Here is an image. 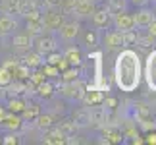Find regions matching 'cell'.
Wrapping results in <instances>:
<instances>
[{"label":"cell","mask_w":156,"mask_h":145,"mask_svg":"<svg viewBox=\"0 0 156 145\" xmlns=\"http://www.w3.org/2000/svg\"><path fill=\"white\" fill-rule=\"evenodd\" d=\"M91 21L97 29H104L112 21V14L106 8H94V12L91 14Z\"/></svg>","instance_id":"cell-10"},{"label":"cell","mask_w":156,"mask_h":145,"mask_svg":"<svg viewBox=\"0 0 156 145\" xmlns=\"http://www.w3.org/2000/svg\"><path fill=\"white\" fill-rule=\"evenodd\" d=\"M0 126H4L6 130H10V132H17L23 126V120H21V116H17L16 112H6V116L0 120Z\"/></svg>","instance_id":"cell-16"},{"label":"cell","mask_w":156,"mask_h":145,"mask_svg":"<svg viewBox=\"0 0 156 145\" xmlns=\"http://www.w3.org/2000/svg\"><path fill=\"white\" fill-rule=\"evenodd\" d=\"M112 21H114V25H116L118 31H129V29H135L133 14H129L127 10H122V12H118V14H114Z\"/></svg>","instance_id":"cell-5"},{"label":"cell","mask_w":156,"mask_h":145,"mask_svg":"<svg viewBox=\"0 0 156 145\" xmlns=\"http://www.w3.org/2000/svg\"><path fill=\"white\" fill-rule=\"evenodd\" d=\"M60 80H62V83L79 80V66H69V68H66L64 72H60Z\"/></svg>","instance_id":"cell-28"},{"label":"cell","mask_w":156,"mask_h":145,"mask_svg":"<svg viewBox=\"0 0 156 145\" xmlns=\"http://www.w3.org/2000/svg\"><path fill=\"white\" fill-rule=\"evenodd\" d=\"M43 141L46 145H64L66 143V137L58 132V128H48V130H44L43 132Z\"/></svg>","instance_id":"cell-17"},{"label":"cell","mask_w":156,"mask_h":145,"mask_svg":"<svg viewBox=\"0 0 156 145\" xmlns=\"http://www.w3.org/2000/svg\"><path fill=\"white\" fill-rule=\"evenodd\" d=\"M6 112H8V110H6V108H4V106H0V120H2V118L6 116Z\"/></svg>","instance_id":"cell-45"},{"label":"cell","mask_w":156,"mask_h":145,"mask_svg":"<svg viewBox=\"0 0 156 145\" xmlns=\"http://www.w3.org/2000/svg\"><path fill=\"white\" fill-rule=\"evenodd\" d=\"M102 105H104V108H106V110H116V108H118V99H116V97H106L104 95V101H102Z\"/></svg>","instance_id":"cell-37"},{"label":"cell","mask_w":156,"mask_h":145,"mask_svg":"<svg viewBox=\"0 0 156 145\" xmlns=\"http://www.w3.org/2000/svg\"><path fill=\"white\" fill-rule=\"evenodd\" d=\"M114 77L116 85L125 93H131L139 87L141 81V62L135 50L125 48L118 54L116 58V68H114Z\"/></svg>","instance_id":"cell-1"},{"label":"cell","mask_w":156,"mask_h":145,"mask_svg":"<svg viewBox=\"0 0 156 145\" xmlns=\"http://www.w3.org/2000/svg\"><path fill=\"white\" fill-rule=\"evenodd\" d=\"M100 43H102L108 50H116V48H122L123 43H122V31L114 29V31H108L104 37H100Z\"/></svg>","instance_id":"cell-11"},{"label":"cell","mask_w":156,"mask_h":145,"mask_svg":"<svg viewBox=\"0 0 156 145\" xmlns=\"http://www.w3.org/2000/svg\"><path fill=\"white\" fill-rule=\"evenodd\" d=\"M131 4L137 6V8H141V6H147L148 4V0H131Z\"/></svg>","instance_id":"cell-44"},{"label":"cell","mask_w":156,"mask_h":145,"mask_svg":"<svg viewBox=\"0 0 156 145\" xmlns=\"http://www.w3.org/2000/svg\"><path fill=\"white\" fill-rule=\"evenodd\" d=\"M33 48L39 54L46 56V54L58 50V41H56V37H52V35L41 33V35H37V37H33Z\"/></svg>","instance_id":"cell-4"},{"label":"cell","mask_w":156,"mask_h":145,"mask_svg":"<svg viewBox=\"0 0 156 145\" xmlns=\"http://www.w3.org/2000/svg\"><path fill=\"white\" fill-rule=\"evenodd\" d=\"M83 101H85L87 106H91V105H102L104 91H100V89H87L85 95H83Z\"/></svg>","instance_id":"cell-21"},{"label":"cell","mask_w":156,"mask_h":145,"mask_svg":"<svg viewBox=\"0 0 156 145\" xmlns=\"http://www.w3.org/2000/svg\"><path fill=\"white\" fill-rule=\"evenodd\" d=\"M77 2H79V0H60V12H62L64 16L73 14V8H75Z\"/></svg>","instance_id":"cell-33"},{"label":"cell","mask_w":156,"mask_h":145,"mask_svg":"<svg viewBox=\"0 0 156 145\" xmlns=\"http://www.w3.org/2000/svg\"><path fill=\"white\" fill-rule=\"evenodd\" d=\"M94 8H97V4L91 2V0H79L73 8V14H77L79 17H91Z\"/></svg>","instance_id":"cell-19"},{"label":"cell","mask_w":156,"mask_h":145,"mask_svg":"<svg viewBox=\"0 0 156 145\" xmlns=\"http://www.w3.org/2000/svg\"><path fill=\"white\" fill-rule=\"evenodd\" d=\"M0 143H2V137H0Z\"/></svg>","instance_id":"cell-48"},{"label":"cell","mask_w":156,"mask_h":145,"mask_svg":"<svg viewBox=\"0 0 156 145\" xmlns=\"http://www.w3.org/2000/svg\"><path fill=\"white\" fill-rule=\"evenodd\" d=\"M43 31H44V27H43V23H41V20H37V21H27V25H25V33L27 35L37 37V35H41Z\"/></svg>","instance_id":"cell-29"},{"label":"cell","mask_w":156,"mask_h":145,"mask_svg":"<svg viewBox=\"0 0 156 145\" xmlns=\"http://www.w3.org/2000/svg\"><path fill=\"white\" fill-rule=\"evenodd\" d=\"M43 74L46 76V77H50V80H56V77H60V70L56 68L54 64H48V62H43Z\"/></svg>","instance_id":"cell-32"},{"label":"cell","mask_w":156,"mask_h":145,"mask_svg":"<svg viewBox=\"0 0 156 145\" xmlns=\"http://www.w3.org/2000/svg\"><path fill=\"white\" fill-rule=\"evenodd\" d=\"M71 122H73L77 128H89L91 126V112H89V106H79L71 112Z\"/></svg>","instance_id":"cell-8"},{"label":"cell","mask_w":156,"mask_h":145,"mask_svg":"<svg viewBox=\"0 0 156 145\" xmlns=\"http://www.w3.org/2000/svg\"><path fill=\"white\" fill-rule=\"evenodd\" d=\"M25 106H27V101L23 99V97H10V99H8V108H6V110L21 114V110Z\"/></svg>","instance_id":"cell-24"},{"label":"cell","mask_w":156,"mask_h":145,"mask_svg":"<svg viewBox=\"0 0 156 145\" xmlns=\"http://www.w3.org/2000/svg\"><path fill=\"white\" fill-rule=\"evenodd\" d=\"M56 128H58V132H60L64 137H73V136H77V132H79V128H77V126L71 122V120H62V122H60Z\"/></svg>","instance_id":"cell-22"},{"label":"cell","mask_w":156,"mask_h":145,"mask_svg":"<svg viewBox=\"0 0 156 145\" xmlns=\"http://www.w3.org/2000/svg\"><path fill=\"white\" fill-rule=\"evenodd\" d=\"M16 29H17V21L14 20V16H10V14H0V37L14 35Z\"/></svg>","instance_id":"cell-12"},{"label":"cell","mask_w":156,"mask_h":145,"mask_svg":"<svg viewBox=\"0 0 156 145\" xmlns=\"http://www.w3.org/2000/svg\"><path fill=\"white\" fill-rule=\"evenodd\" d=\"M35 95L41 97V99H44V101H50L54 95H56V87H54V83L48 81V80H44L43 83H39L37 89H35Z\"/></svg>","instance_id":"cell-18"},{"label":"cell","mask_w":156,"mask_h":145,"mask_svg":"<svg viewBox=\"0 0 156 145\" xmlns=\"http://www.w3.org/2000/svg\"><path fill=\"white\" fill-rule=\"evenodd\" d=\"M39 114H41V106L39 105H27L21 110V120L23 122H35V118H37Z\"/></svg>","instance_id":"cell-25"},{"label":"cell","mask_w":156,"mask_h":145,"mask_svg":"<svg viewBox=\"0 0 156 145\" xmlns=\"http://www.w3.org/2000/svg\"><path fill=\"white\" fill-rule=\"evenodd\" d=\"M104 8L110 12V14H118V12L125 10V0H106V6Z\"/></svg>","instance_id":"cell-31"},{"label":"cell","mask_w":156,"mask_h":145,"mask_svg":"<svg viewBox=\"0 0 156 145\" xmlns=\"http://www.w3.org/2000/svg\"><path fill=\"white\" fill-rule=\"evenodd\" d=\"M10 81H12V74H10V70H6L4 66L0 64V87L10 85Z\"/></svg>","instance_id":"cell-36"},{"label":"cell","mask_w":156,"mask_h":145,"mask_svg":"<svg viewBox=\"0 0 156 145\" xmlns=\"http://www.w3.org/2000/svg\"><path fill=\"white\" fill-rule=\"evenodd\" d=\"M145 77H147V83H148V87H151L152 91H156V48H154V50L151 48V54L147 56Z\"/></svg>","instance_id":"cell-6"},{"label":"cell","mask_w":156,"mask_h":145,"mask_svg":"<svg viewBox=\"0 0 156 145\" xmlns=\"http://www.w3.org/2000/svg\"><path fill=\"white\" fill-rule=\"evenodd\" d=\"M21 139H20V136L16 134V132H10L8 136H4L2 137V143H6V145H16V143H20Z\"/></svg>","instance_id":"cell-39"},{"label":"cell","mask_w":156,"mask_h":145,"mask_svg":"<svg viewBox=\"0 0 156 145\" xmlns=\"http://www.w3.org/2000/svg\"><path fill=\"white\" fill-rule=\"evenodd\" d=\"M12 74V80H20V81H25V80H29V74H31V68H27L25 64L20 60V64L16 66L14 70L10 72Z\"/></svg>","instance_id":"cell-23"},{"label":"cell","mask_w":156,"mask_h":145,"mask_svg":"<svg viewBox=\"0 0 156 145\" xmlns=\"http://www.w3.org/2000/svg\"><path fill=\"white\" fill-rule=\"evenodd\" d=\"M87 87L81 80H75V81H68V83H62L58 87V93L64 97L66 101H83V95H85Z\"/></svg>","instance_id":"cell-2"},{"label":"cell","mask_w":156,"mask_h":145,"mask_svg":"<svg viewBox=\"0 0 156 145\" xmlns=\"http://www.w3.org/2000/svg\"><path fill=\"white\" fill-rule=\"evenodd\" d=\"M135 45L139 48H147V50H151L154 46V37L151 33H137V39H135Z\"/></svg>","instance_id":"cell-26"},{"label":"cell","mask_w":156,"mask_h":145,"mask_svg":"<svg viewBox=\"0 0 156 145\" xmlns=\"http://www.w3.org/2000/svg\"><path fill=\"white\" fill-rule=\"evenodd\" d=\"M89 112H91V126H102L106 122L108 110L104 108V105H91Z\"/></svg>","instance_id":"cell-15"},{"label":"cell","mask_w":156,"mask_h":145,"mask_svg":"<svg viewBox=\"0 0 156 145\" xmlns=\"http://www.w3.org/2000/svg\"><path fill=\"white\" fill-rule=\"evenodd\" d=\"M135 39H137V31H135V29H129V31H122V43H123V46H131V45H135Z\"/></svg>","instance_id":"cell-34"},{"label":"cell","mask_w":156,"mask_h":145,"mask_svg":"<svg viewBox=\"0 0 156 145\" xmlns=\"http://www.w3.org/2000/svg\"><path fill=\"white\" fill-rule=\"evenodd\" d=\"M64 21H66V16L58 8H46V12H43V16H41V23H43L46 31H58V27Z\"/></svg>","instance_id":"cell-3"},{"label":"cell","mask_w":156,"mask_h":145,"mask_svg":"<svg viewBox=\"0 0 156 145\" xmlns=\"http://www.w3.org/2000/svg\"><path fill=\"white\" fill-rule=\"evenodd\" d=\"M52 108L56 112H64V102H52Z\"/></svg>","instance_id":"cell-43"},{"label":"cell","mask_w":156,"mask_h":145,"mask_svg":"<svg viewBox=\"0 0 156 145\" xmlns=\"http://www.w3.org/2000/svg\"><path fill=\"white\" fill-rule=\"evenodd\" d=\"M12 2H16V4H20V2H21V0H12Z\"/></svg>","instance_id":"cell-47"},{"label":"cell","mask_w":156,"mask_h":145,"mask_svg":"<svg viewBox=\"0 0 156 145\" xmlns=\"http://www.w3.org/2000/svg\"><path fill=\"white\" fill-rule=\"evenodd\" d=\"M145 143H156V130H151L145 137Z\"/></svg>","instance_id":"cell-41"},{"label":"cell","mask_w":156,"mask_h":145,"mask_svg":"<svg viewBox=\"0 0 156 145\" xmlns=\"http://www.w3.org/2000/svg\"><path fill=\"white\" fill-rule=\"evenodd\" d=\"M145 29H147V31H148V33H151V35H152V37L156 39V17H154V20H152L151 23H148V25H147Z\"/></svg>","instance_id":"cell-40"},{"label":"cell","mask_w":156,"mask_h":145,"mask_svg":"<svg viewBox=\"0 0 156 145\" xmlns=\"http://www.w3.org/2000/svg\"><path fill=\"white\" fill-rule=\"evenodd\" d=\"M46 8H60V0H43Z\"/></svg>","instance_id":"cell-42"},{"label":"cell","mask_w":156,"mask_h":145,"mask_svg":"<svg viewBox=\"0 0 156 145\" xmlns=\"http://www.w3.org/2000/svg\"><path fill=\"white\" fill-rule=\"evenodd\" d=\"M20 60H21V62L27 66V68L35 70V68H41V66H43L44 56H43V54H39L37 50H31V48H29V50L23 52V56H21Z\"/></svg>","instance_id":"cell-13"},{"label":"cell","mask_w":156,"mask_h":145,"mask_svg":"<svg viewBox=\"0 0 156 145\" xmlns=\"http://www.w3.org/2000/svg\"><path fill=\"white\" fill-rule=\"evenodd\" d=\"M44 80H46V76L43 74V70H39V68H35V72L29 74V81H31L33 85H39V83H43Z\"/></svg>","instance_id":"cell-35"},{"label":"cell","mask_w":156,"mask_h":145,"mask_svg":"<svg viewBox=\"0 0 156 145\" xmlns=\"http://www.w3.org/2000/svg\"><path fill=\"white\" fill-rule=\"evenodd\" d=\"M35 126L41 130V132H44V130H48L54 126V118H52V114H43L41 112L37 118H35Z\"/></svg>","instance_id":"cell-27"},{"label":"cell","mask_w":156,"mask_h":145,"mask_svg":"<svg viewBox=\"0 0 156 145\" xmlns=\"http://www.w3.org/2000/svg\"><path fill=\"white\" fill-rule=\"evenodd\" d=\"M91 2H94V4H98V2H104V0H91Z\"/></svg>","instance_id":"cell-46"},{"label":"cell","mask_w":156,"mask_h":145,"mask_svg":"<svg viewBox=\"0 0 156 145\" xmlns=\"http://www.w3.org/2000/svg\"><path fill=\"white\" fill-rule=\"evenodd\" d=\"M79 29H81V25H79V21H64L62 25L58 27V35H60V39L62 41H73L77 35H79Z\"/></svg>","instance_id":"cell-7"},{"label":"cell","mask_w":156,"mask_h":145,"mask_svg":"<svg viewBox=\"0 0 156 145\" xmlns=\"http://www.w3.org/2000/svg\"><path fill=\"white\" fill-rule=\"evenodd\" d=\"M17 64H20V58H16V56H8V58H4V60H2V66H4L6 70H10V72L14 70Z\"/></svg>","instance_id":"cell-38"},{"label":"cell","mask_w":156,"mask_h":145,"mask_svg":"<svg viewBox=\"0 0 156 145\" xmlns=\"http://www.w3.org/2000/svg\"><path fill=\"white\" fill-rule=\"evenodd\" d=\"M156 17L154 14V10L151 8H147V6H141L139 10L133 14V21H135V27H147L148 23H151L152 20Z\"/></svg>","instance_id":"cell-9"},{"label":"cell","mask_w":156,"mask_h":145,"mask_svg":"<svg viewBox=\"0 0 156 145\" xmlns=\"http://www.w3.org/2000/svg\"><path fill=\"white\" fill-rule=\"evenodd\" d=\"M85 45H89L91 48L100 45V33L97 31V29H89V31L85 33Z\"/></svg>","instance_id":"cell-30"},{"label":"cell","mask_w":156,"mask_h":145,"mask_svg":"<svg viewBox=\"0 0 156 145\" xmlns=\"http://www.w3.org/2000/svg\"><path fill=\"white\" fill-rule=\"evenodd\" d=\"M62 56L68 60V64H69V66H81V62H83L81 48H77V46H68Z\"/></svg>","instance_id":"cell-20"},{"label":"cell","mask_w":156,"mask_h":145,"mask_svg":"<svg viewBox=\"0 0 156 145\" xmlns=\"http://www.w3.org/2000/svg\"><path fill=\"white\" fill-rule=\"evenodd\" d=\"M12 46L17 48V50L25 52L29 48H33V37L27 33H14V37H12Z\"/></svg>","instance_id":"cell-14"}]
</instances>
